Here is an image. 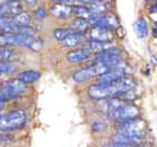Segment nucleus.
<instances>
[{"instance_id": "nucleus-1", "label": "nucleus", "mask_w": 157, "mask_h": 147, "mask_svg": "<svg viewBox=\"0 0 157 147\" xmlns=\"http://www.w3.org/2000/svg\"><path fill=\"white\" fill-rule=\"evenodd\" d=\"M135 87V82L130 77H124L110 85H92L88 89V95L94 100H105L110 98H122L126 92Z\"/></svg>"}, {"instance_id": "nucleus-2", "label": "nucleus", "mask_w": 157, "mask_h": 147, "mask_svg": "<svg viewBox=\"0 0 157 147\" xmlns=\"http://www.w3.org/2000/svg\"><path fill=\"white\" fill-rule=\"evenodd\" d=\"M28 116L22 110H14L0 116V131L11 132L22 129L26 124Z\"/></svg>"}, {"instance_id": "nucleus-3", "label": "nucleus", "mask_w": 157, "mask_h": 147, "mask_svg": "<svg viewBox=\"0 0 157 147\" xmlns=\"http://www.w3.org/2000/svg\"><path fill=\"white\" fill-rule=\"evenodd\" d=\"M25 90V85L20 81L18 78L6 82L0 87V101L2 103L7 102L21 96Z\"/></svg>"}, {"instance_id": "nucleus-4", "label": "nucleus", "mask_w": 157, "mask_h": 147, "mask_svg": "<svg viewBox=\"0 0 157 147\" xmlns=\"http://www.w3.org/2000/svg\"><path fill=\"white\" fill-rule=\"evenodd\" d=\"M121 62H122V52H121V50L117 47H112L110 50L100 53V54H97V56L94 57V64L114 68L117 66L121 65Z\"/></svg>"}, {"instance_id": "nucleus-5", "label": "nucleus", "mask_w": 157, "mask_h": 147, "mask_svg": "<svg viewBox=\"0 0 157 147\" xmlns=\"http://www.w3.org/2000/svg\"><path fill=\"white\" fill-rule=\"evenodd\" d=\"M112 68L110 67H107V66L103 65H97V64H94V65L87 67L84 69H79L76 73H74L73 79L76 82H85L87 80H89L94 77H100L103 74L108 73L109 70H111Z\"/></svg>"}, {"instance_id": "nucleus-6", "label": "nucleus", "mask_w": 157, "mask_h": 147, "mask_svg": "<svg viewBox=\"0 0 157 147\" xmlns=\"http://www.w3.org/2000/svg\"><path fill=\"white\" fill-rule=\"evenodd\" d=\"M140 114L139 108L134 105L133 103L125 102L124 104L120 105L119 108L115 110L111 111L108 114V118L111 120H115V121L121 122V121H126V120H131V119H136Z\"/></svg>"}, {"instance_id": "nucleus-7", "label": "nucleus", "mask_w": 157, "mask_h": 147, "mask_svg": "<svg viewBox=\"0 0 157 147\" xmlns=\"http://www.w3.org/2000/svg\"><path fill=\"white\" fill-rule=\"evenodd\" d=\"M125 69L122 67L121 65L117 66L114 68H112L111 70H109L108 73L103 74L100 77H98L97 85H110L112 82H115L120 80V79L124 78L125 76Z\"/></svg>"}, {"instance_id": "nucleus-8", "label": "nucleus", "mask_w": 157, "mask_h": 147, "mask_svg": "<svg viewBox=\"0 0 157 147\" xmlns=\"http://www.w3.org/2000/svg\"><path fill=\"white\" fill-rule=\"evenodd\" d=\"M88 37L89 41L94 42H111L113 40V31L100 26H91L88 31Z\"/></svg>"}, {"instance_id": "nucleus-9", "label": "nucleus", "mask_w": 157, "mask_h": 147, "mask_svg": "<svg viewBox=\"0 0 157 147\" xmlns=\"http://www.w3.org/2000/svg\"><path fill=\"white\" fill-rule=\"evenodd\" d=\"M22 12V5L19 0H8L0 6V16L13 19Z\"/></svg>"}, {"instance_id": "nucleus-10", "label": "nucleus", "mask_w": 157, "mask_h": 147, "mask_svg": "<svg viewBox=\"0 0 157 147\" xmlns=\"http://www.w3.org/2000/svg\"><path fill=\"white\" fill-rule=\"evenodd\" d=\"M17 39V45H22L34 52H39L43 47V41L36 36H26L23 34H16Z\"/></svg>"}, {"instance_id": "nucleus-11", "label": "nucleus", "mask_w": 157, "mask_h": 147, "mask_svg": "<svg viewBox=\"0 0 157 147\" xmlns=\"http://www.w3.org/2000/svg\"><path fill=\"white\" fill-rule=\"evenodd\" d=\"M113 47V44L111 42H94V41H88L85 44L84 50L89 54H100L107 50H110Z\"/></svg>"}, {"instance_id": "nucleus-12", "label": "nucleus", "mask_w": 157, "mask_h": 147, "mask_svg": "<svg viewBox=\"0 0 157 147\" xmlns=\"http://www.w3.org/2000/svg\"><path fill=\"white\" fill-rule=\"evenodd\" d=\"M0 33L1 34H18L19 29L13 23L12 19L0 16Z\"/></svg>"}, {"instance_id": "nucleus-13", "label": "nucleus", "mask_w": 157, "mask_h": 147, "mask_svg": "<svg viewBox=\"0 0 157 147\" xmlns=\"http://www.w3.org/2000/svg\"><path fill=\"white\" fill-rule=\"evenodd\" d=\"M50 12L53 16L56 17L58 19H66L71 16V7H67V6H62V5H54L51 7Z\"/></svg>"}, {"instance_id": "nucleus-14", "label": "nucleus", "mask_w": 157, "mask_h": 147, "mask_svg": "<svg viewBox=\"0 0 157 147\" xmlns=\"http://www.w3.org/2000/svg\"><path fill=\"white\" fill-rule=\"evenodd\" d=\"M134 32L139 39L144 40L148 35V25L144 18L137 19V21L134 23Z\"/></svg>"}, {"instance_id": "nucleus-15", "label": "nucleus", "mask_w": 157, "mask_h": 147, "mask_svg": "<svg viewBox=\"0 0 157 147\" xmlns=\"http://www.w3.org/2000/svg\"><path fill=\"white\" fill-rule=\"evenodd\" d=\"M90 28H91V24L86 19L77 18L73 20L71 23V30H73V32H77V33H84L86 31H89Z\"/></svg>"}, {"instance_id": "nucleus-16", "label": "nucleus", "mask_w": 157, "mask_h": 147, "mask_svg": "<svg viewBox=\"0 0 157 147\" xmlns=\"http://www.w3.org/2000/svg\"><path fill=\"white\" fill-rule=\"evenodd\" d=\"M89 56H90L89 53L86 52L82 48V50H75L69 52L67 54V59L71 63H80V62H84L86 59H88Z\"/></svg>"}, {"instance_id": "nucleus-17", "label": "nucleus", "mask_w": 157, "mask_h": 147, "mask_svg": "<svg viewBox=\"0 0 157 147\" xmlns=\"http://www.w3.org/2000/svg\"><path fill=\"white\" fill-rule=\"evenodd\" d=\"M40 76H41V74L36 70H24L19 74L18 79L23 82L24 85H28L35 82L40 78Z\"/></svg>"}, {"instance_id": "nucleus-18", "label": "nucleus", "mask_w": 157, "mask_h": 147, "mask_svg": "<svg viewBox=\"0 0 157 147\" xmlns=\"http://www.w3.org/2000/svg\"><path fill=\"white\" fill-rule=\"evenodd\" d=\"M71 12L74 14H76L78 18L86 19V20H89L94 13H96L92 9L88 8L86 6H76V7H73L71 8Z\"/></svg>"}, {"instance_id": "nucleus-19", "label": "nucleus", "mask_w": 157, "mask_h": 147, "mask_svg": "<svg viewBox=\"0 0 157 147\" xmlns=\"http://www.w3.org/2000/svg\"><path fill=\"white\" fill-rule=\"evenodd\" d=\"M82 39H84L82 33L71 32V34L68 35L62 43H63L64 46H66V47H75V46H77V45L82 41Z\"/></svg>"}, {"instance_id": "nucleus-20", "label": "nucleus", "mask_w": 157, "mask_h": 147, "mask_svg": "<svg viewBox=\"0 0 157 147\" xmlns=\"http://www.w3.org/2000/svg\"><path fill=\"white\" fill-rule=\"evenodd\" d=\"M13 23L16 24V26L18 29H21V28H26V26L30 25V22H31V17L28 12H24L22 11L21 13H19L18 16H16L12 19Z\"/></svg>"}, {"instance_id": "nucleus-21", "label": "nucleus", "mask_w": 157, "mask_h": 147, "mask_svg": "<svg viewBox=\"0 0 157 147\" xmlns=\"http://www.w3.org/2000/svg\"><path fill=\"white\" fill-rule=\"evenodd\" d=\"M71 29L57 28V29L54 30V32H53V35H54V37H55L57 41H59V42H63L64 40H65L66 37L68 36V35L71 34Z\"/></svg>"}, {"instance_id": "nucleus-22", "label": "nucleus", "mask_w": 157, "mask_h": 147, "mask_svg": "<svg viewBox=\"0 0 157 147\" xmlns=\"http://www.w3.org/2000/svg\"><path fill=\"white\" fill-rule=\"evenodd\" d=\"M53 2L56 5L67 6V7H76V6H84L79 0H53Z\"/></svg>"}, {"instance_id": "nucleus-23", "label": "nucleus", "mask_w": 157, "mask_h": 147, "mask_svg": "<svg viewBox=\"0 0 157 147\" xmlns=\"http://www.w3.org/2000/svg\"><path fill=\"white\" fill-rule=\"evenodd\" d=\"M91 127H92V130L96 132H102L107 129V124L103 123V122H94L91 125Z\"/></svg>"}, {"instance_id": "nucleus-24", "label": "nucleus", "mask_w": 157, "mask_h": 147, "mask_svg": "<svg viewBox=\"0 0 157 147\" xmlns=\"http://www.w3.org/2000/svg\"><path fill=\"white\" fill-rule=\"evenodd\" d=\"M35 14H36V17L39 19H43L47 16V11L44 8H39L36 10V12H35Z\"/></svg>"}, {"instance_id": "nucleus-25", "label": "nucleus", "mask_w": 157, "mask_h": 147, "mask_svg": "<svg viewBox=\"0 0 157 147\" xmlns=\"http://www.w3.org/2000/svg\"><path fill=\"white\" fill-rule=\"evenodd\" d=\"M149 11H151V13H157V2L153 3V6L149 8Z\"/></svg>"}, {"instance_id": "nucleus-26", "label": "nucleus", "mask_w": 157, "mask_h": 147, "mask_svg": "<svg viewBox=\"0 0 157 147\" xmlns=\"http://www.w3.org/2000/svg\"><path fill=\"white\" fill-rule=\"evenodd\" d=\"M25 2L28 3V6L30 7H34L37 3V0H25Z\"/></svg>"}, {"instance_id": "nucleus-27", "label": "nucleus", "mask_w": 157, "mask_h": 147, "mask_svg": "<svg viewBox=\"0 0 157 147\" xmlns=\"http://www.w3.org/2000/svg\"><path fill=\"white\" fill-rule=\"evenodd\" d=\"M153 36L155 39H157V22H155L154 24V30H153Z\"/></svg>"}, {"instance_id": "nucleus-28", "label": "nucleus", "mask_w": 157, "mask_h": 147, "mask_svg": "<svg viewBox=\"0 0 157 147\" xmlns=\"http://www.w3.org/2000/svg\"><path fill=\"white\" fill-rule=\"evenodd\" d=\"M2 104H3V103L1 102V101H0V108H1V105H2Z\"/></svg>"}, {"instance_id": "nucleus-29", "label": "nucleus", "mask_w": 157, "mask_h": 147, "mask_svg": "<svg viewBox=\"0 0 157 147\" xmlns=\"http://www.w3.org/2000/svg\"><path fill=\"white\" fill-rule=\"evenodd\" d=\"M0 47H1V46H0Z\"/></svg>"}]
</instances>
